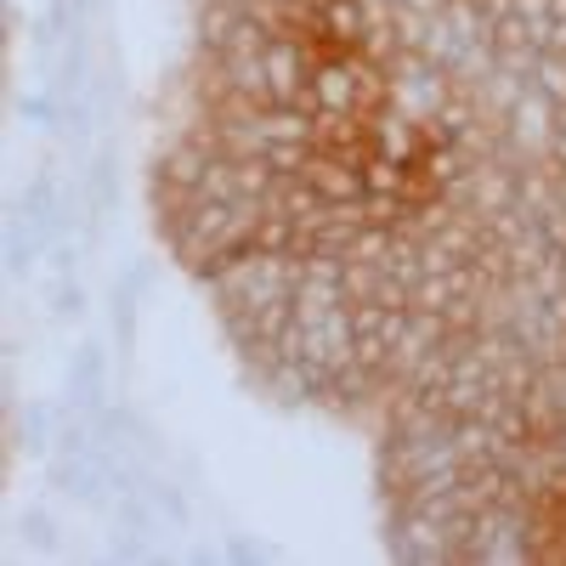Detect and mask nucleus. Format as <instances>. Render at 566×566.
I'll use <instances>...</instances> for the list:
<instances>
[{
  "label": "nucleus",
  "instance_id": "f257e3e1",
  "mask_svg": "<svg viewBox=\"0 0 566 566\" xmlns=\"http://www.w3.org/2000/svg\"><path fill=\"white\" fill-rule=\"evenodd\" d=\"M69 397H74L80 408H91V413L103 408V352H97V346H80V357H74V368H69Z\"/></svg>",
  "mask_w": 566,
  "mask_h": 566
},
{
  "label": "nucleus",
  "instance_id": "f03ea898",
  "mask_svg": "<svg viewBox=\"0 0 566 566\" xmlns=\"http://www.w3.org/2000/svg\"><path fill=\"white\" fill-rule=\"evenodd\" d=\"M12 442H18L23 453H45V448H52V408H45V402L18 408V402H12Z\"/></svg>",
  "mask_w": 566,
  "mask_h": 566
},
{
  "label": "nucleus",
  "instance_id": "7ed1b4c3",
  "mask_svg": "<svg viewBox=\"0 0 566 566\" xmlns=\"http://www.w3.org/2000/svg\"><path fill=\"white\" fill-rule=\"evenodd\" d=\"M12 114H18L23 125H34V130H63L69 103H63V97H52V91H29V97H18V103H12Z\"/></svg>",
  "mask_w": 566,
  "mask_h": 566
},
{
  "label": "nucleus",
  "instance_id": "20e7f679",
  "mask_svg": "<svg viewBox=\"0 0 566 566\" xmlns=\"http://www.w3.org/2000/svg\"><path fill=\"white\" fill-rule=\"evenodd\" d=\"M52 312H57L63 323L85 312V290H80V283H74V277H63V283H57V306H52Z\"/></svg>",
  "mask_w": 566,
  "mask_h": 566
},
{
  "label": "nucleus",
  "instance_id": "39448f33",
  "mask_svg": "<svg viewBox=\"0 0 566 566\" xmlns=\"http://www.w3.org/2000/svg\"><path fill=\"white\" fill-rule=\"evenodd\" d=\"M148 493H154V504H159L165 515H176V522H187V499H181L176 488H165V482H159V488H148Z\"/></svg>",
  "mask_w": 566,
  "mask_h": 566
},
{
  "label": "nucleus",
  "instance_id": "423d86ee",
  "mask_svg": "<svg viewBox=\"0 0 566 566\" xmlns=\"http://www.w3.org/2000/svg\"><path fill=\"white\" fill-rule=\"evenodd\" d=\"M227 555H232V560H266V549H261V544H250V538H232V544H227Z\"/></svg>",
  "mask_w": 566,
  "mask_h": 566
}]
</instances>
